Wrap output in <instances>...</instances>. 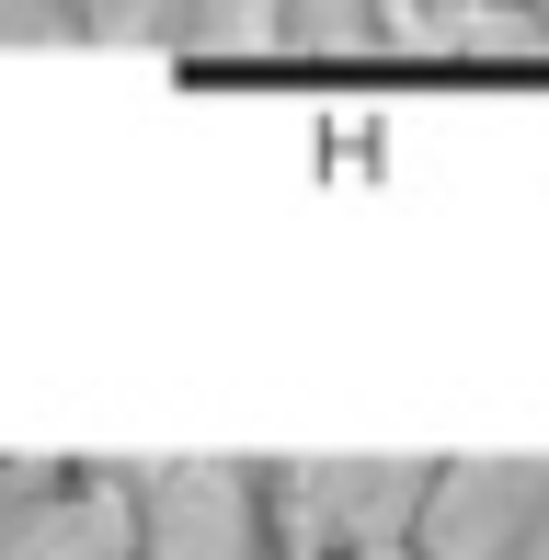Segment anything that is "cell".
<instances>
[{
	"label": "cell",
	"mask_w": 549,
	"mask_h": 560,
	"mask_svg": "<svg viewBox=\"0 0 549 560\" xmlns=\"http://www.w3.org/2000/svg\"><path fill=\"white\" fill-rule=\"evenodd\" d=\"M320 560H469V480H332Z\"/></svg>",
	"instance_id": "cell-1"
},
{
	"label": "cell",
	"mask_w": 549,
	"mask_h": 560,
	"mask_svg": "<svg viewBox=\"0 0 549 560\" xmlns=\"http://www.w3.org/2000/svg\"><path fill=\"white\" fill-rule=\"evenodd\" d=\"M469 560H549V480H469Z\"/></svg>",
	"instance_id": "cell-2"
}]
</instances>
